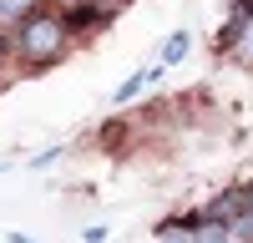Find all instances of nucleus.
Instances as JSON below:
<instances>
[{"label": "nucleus", "mask_w": 253, "mask_h": 243, "mask_svg": "<svg viewBox=\"0 0 253 243\" xmlns=\"http://www.w3.org/2000/svg\"><path fill=\"white\" fill-rule=\"evenodd\" d=\"M157 243H193V233H187V228H162Z\"/></svg>", "instance_id": "obj_6"}, {"label": "nucleus", "mask_w": 253, "mask_h": 243, "mask_svg": "<svg viewBox=\"0 0 253 243\" xmlns=\"http://www.w3.org/2000/svg\"><path fill=\"white\" fill-rule=\"evenodd\" d=\"M61 5H76V10H86V0H61Z\"/></svg>", "instance_id": "obj_9"}, {"label": "nucleus", "mask_w": 253, "mask_h": 243, "mask_svg": "<svg viewBox=\"0 0 253 243\" xmlns=\"http://www.w3.org/2000/svg\"><path fill=\"white\" fill-rule=\"evenodd\" d=\"M233 56H238V61H248V66H253V15H248V26L238 31V46H233Z\"/></svg>", "instance_id": "obj_5"}, {"label": "nucleus", "mask_w": 253, "mask_h": 243, "mask_svg": "<svg viewBox=\"0 0 253 243\" xmlns=\"http://www.w3.org/2000/svg\"><path fill=\"white\" fill-rule=\"evenodd\" d=\"M187 46H193V40H187V31H177V36L162 46V61H157V66H177V61L187 56Z\"/></svg>", "instance_id": "obj_3"}, {"label": "nucleus", "mask_w": 253, "mask_h": 243, "mask_svg": "<svg viewBox=\"0 0 253 243\" xmlns=\"http://www.w3.org/2000/svg\"><path fill=\"white\" fill-rule=\"evenodd\" d=\"M218 243H243V238H238V233H233V228H228V233H223V238H218Z\"/></svg>", "instance_id": "obj_8"}, {"label": "nucleus", "mask_w": 253, "mask_h": 243, "mask_svg": "<svg viewBox=\"0 0 253 243\" xmlns=\"http://www.w3.org/2000/svg\"><path fill=\"white\" fill-rule=\"evenodd\" d=\"M248 243H253V238H248Z\"/></svg>", "instance_id": "obj_11"}, {"label": "nucleus", "mask_w": 253, "mask_h": 243, "mask_svg": "<svg viewBox=\"0 0 253 243\" xmlns=\"http://www.w3.org/2000/svg\"><path fill=\"white\" fill-rule=\"evenodd\" d=\"M162 71H167V66H147V71H137V76H126V81H122V86L112 91V101H117V107H126V101H132V96H137L142 86H152V81H157Z\"/></svg>", "instance_id": "obj_2"}, {"label": "nucleus", "mask_w": 253, "mask_h": 243, "mask_svg": "<svg viewBox=\"0 0 253 243\" xmlns=\"http://www.w3.org/2000/svg\"><path fill=\"white\" fill-rule=\"evenodd\" d=\"M15 51L31 61V66H46V61H56L61 51H66V20L61 15H26V20H15Z\"/></svg>", "instance_id": "obj_1"}, {"label": "nucleus", "mask_w": 253, "mask_h": 243, "mask_svg": "<svg viewBox=\"0 0 253 243\" xmlns=\"http://www.w3.org/2000/svg\"><path fill=\"white\" fill-rule=\"evenodd\" d=\"M81 243H107V228H86V233H81Z\"/></svg>", "instance_id": "obj_7"}, {"label": "nucleus", "mask_w": 253, "mask_h": 243, "mask_svg": "<svg viewBox=\"0 0 253 243\" xmlns=\"http://www.w3.org/2000/svg\"><path fill=\"white\" fill-rule=\"evenodd\" d=\"M36 10V0H0V20H5V26H15V20H26Z\"/></svg>", "instance_id": "obj_4"}, {"label": "nucleus", "mask_w": 253, "mask_h": 243, "mask_svg": "<svg viewBox=\"0 0 253 243\" xmlns=\"http://www.w3.org/2000/svg\"><path fill=\"white\" fill-rule=\"evenodd\" d=\"M10 243H31V238H26V233H10Z\"/></svg>", "instance_id": "obj_10"}]
</instances>
